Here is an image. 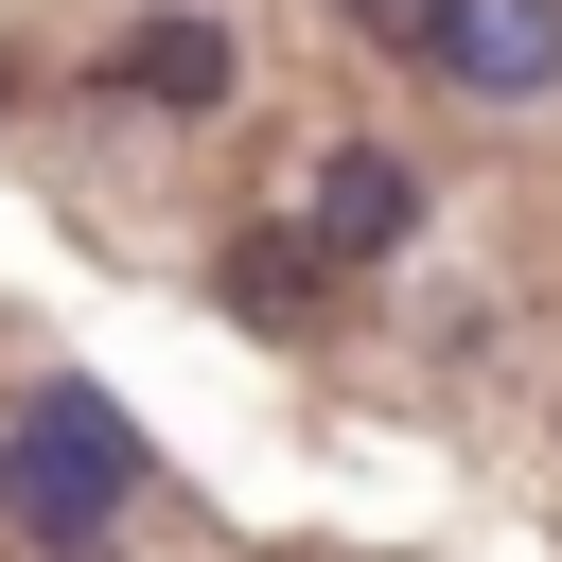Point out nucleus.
<instances>
[{
  "label": "nucleus",
  "instance_id": "nucleus-3",
  "mask_svg": "<svg viewBox=\"0 0 562 562\" xmlns=\"http://www.w3.org/2000/svg\"><path fill=\"white\" fill-rule=\"evenodd\" d=\"M299 246H316V263H404V246H422V176H404L386 140H334V158H316Z\"/></svg>",
  "mask_w": 562,
  "mask_h": 562
},
{
  "label": "nucleus",
  "instance_id": "nucleus-6",
  "mask_svg": "<svg viewBox=\"0 0 562 562\" xmlns=\"http://www.w3.org/2000/svg\"><path fill=\"white\" fill-rule=\"evenodd\" d=\"M351 35H386V53H439V0H334Z\"/></svg>",
  "mask_w": 562,
  "mask_h": 562
},
{
  "label": "nucleus",
  "instance_id": "nucleus-1",
  "mask_svg": "<svg viewBox=\"0 0 562 562\" xmlns=\"http://www.w3.org/2000/svg\"><path fill=\"white\" fill-rule=\"evenodd\" d=\"M123 509H140V422L88 369H53L0 422V527H18V562H123Z\"/></svg>",
  "mask_w": 562,
  "mask_h": 562
},
{
  "label": "nucleus",
  "instance_id": "nucleus-2",
  "mask_svg": "<svg viewBox=\"0 0 562 562\" xmlns=\"http://www.w3.org/2000/svg\"><path fill=\"white\" fill-rule=\"evenodd\" d=\"M422 70L474 88V105H544L562 88V0H439V53Z\"/></svg>",
  "mask_w": 562,
  "mask_h": 562
},
{
  "label": "nucleus",
  "instance_id": "nucleus-4",
  "mask_svg": "<svg viewBox=\"0 0 562 562\" xmlns=\"http://www.w3.org/2000/svg\"><path fill=\"white\" fill-rule=\"evenodd\" d=\"M105 88L123 105H228V18H123Z\"/></svg>",
  "mask_w": 562,
  "mask_h": 562
},
{
  "label": "nucleus",
  "instance_id": "nucleus-5",
  "mask_svg": "<svg viewBox=\"0 0 562 562\" xmlns=\"http://www.w3.org/2000/svg\"><path fill=\"white\" fill-rule=\"evenodd\" d=\"M211 299H228V316H246V334H299V316H316V299H334V263H316V246H299V228H246V246H228V263H211Z\"/></svg>",
  "mask_w": 562,
  "mask_h": 562
}]
</instances>
